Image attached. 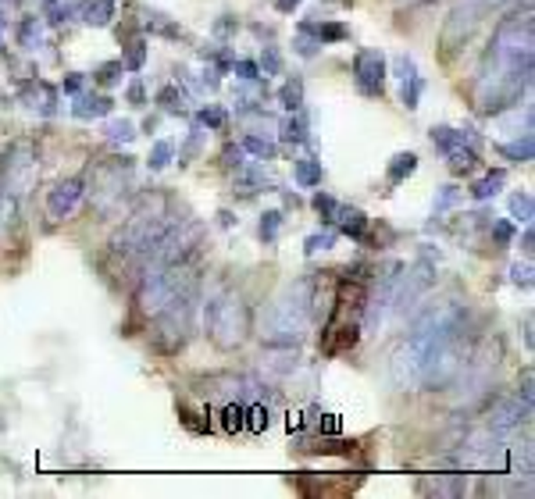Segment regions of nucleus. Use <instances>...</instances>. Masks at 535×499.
<instances>
[{
    "label": "nucleus",
    "mask_w": 535,
    "mask_h": 499,
    "mask_svg": "<svg viewBox=\"0 0 535 499\" xmlns=\"http://www.w3.org/2000/svg\"><path fill=\"white\" fill-rule=\"evenodd\" d=\"M532 11L507 14L496 25L478 71L475 104L482 115H503L507 107L521 104V97L532 89Z\"/></svg>",
    "instance_id": "obj_1"
},
{
    "label": "nucleus",
    "mask_w": 535,
    "mask_h": 499,
    "mask_svg": "<svg viewBox=\"0 0 535 499\" xmlns=\"http://www.w3.org/2000/svg\"><path fill=\"white\" fill-rule=\"evenodd\" d=\"M464 328H467V307H460L457 300L429 307L414 321L407 343L389 360V382L396 389H418V378H421V367L429 364V356L436 354L447 339H454L457 332H464Z\"/></svg>",
    "instance_id": "obj_2"
},
{
    "label": "nucleus",
    "mask_w": 535,
    "mask_h": 499,
    "mask_svg": "<svg viewBox=\"0 0 535 499\" xmlns=\"http://www.w3.org/2000/svg\"><path fill=\"white\" fill-rule=\"evenodd\" d=\"M175 221H179V217L171 211V200H168V197H161V193L143 197V200L136 204V211L129 214V221L122 225V232L111 239V254L143 272V264H147L151 250L157 246V239H161Z\"/></svg>",
    "instance_id": "obj_3"
},
{
    "label": "nucleus",
    "mask_w": 535,
    "mask_h": 499,
    "mask_svg": "<svg viewBox=\"0 0 535 499\" xmlns=\"http://www.w3.org/2000/svg\"><path fill=\"white\" fill-rule=\"evenodd\" d=\"M314 314H318V282L314 279H297L268 307V314L261 321V336H264L268 347L293 350L304 339Z\"/></svg>",
    "instance_id": "obj_4"
},
{
    "label": "nucleus",
    "mask_w": 535,
    "mask_h": 499,
    "mask_svg": "<svg viewBox=\"0 0 535 499\" xmlns=\"http://www.w3.org/2000/svg\"><path fill=\"white\" fill-rule=\"evenodd\" d=\"M204 325H208V332H211L218 350H239L250 339V332H254L250 303L239 292L222 289V292H215L204 303Z\"/></svg>",
    "instance_id": "obj_5"
},
{
    "label": "nucleus",
    "mask_w": 535,
    "mask_h": 499,
    "mask_svg": "<svg viewBox=\"0 0 535 499\" xmlns=\"http://www.w3.org/2000/svg\"><path fill=\"white\" fill-rule=\"evenodd\" d=\"M197 292H186L179 296L175 303H168L161 314H153L151 325V343L157 354H179L186 343H189V332H193V314H197Z\"/></svg>",
    "instance_id": "obj_6"
},
{
    "label": "nucleus",
    "mask_w": 535,
    "mask_h": 499,
    "mask_svg": "<svg viewBox=\"0 0 535 499\" xmlns=\"http://www.w3.org/2000/svg\"><path fill=\"white\" fill-rule=\"evenodd\" d=\"M464 336H467V328L457 332L454 339H447L436 354L429 356V364L421 367L418 385H425V389H447V385H454V378L464 371V364H467V356H471V347H467Z\"/></svg>",
    "instance_id": "obj_7"
},
{
    "label": "nucleus",
    "mask_w": 535,
    "mask_h": 499,
    "mask_svg": "<svg viewBox=\"0 0 535 499\" xmlns=\"http://www.w3.org/2000/svg\"><path fill=\"white\" fill-rule=\"evenodd\" d=\"M89 186H93L89 193H93L97 211H111L129 193V186H133V157L129 153L125 157H107L104 164H97Z\"/></svg>",
    "instance_id": "obj_8"
},
{
    "label": "nucleus",
    "mask_w": 535,
    "mask_h": 499,
    "mask_svg": "<svg viewBox=\"0 0 535 499\" xmlns=\"http://www.w3.org/2000/svg\"><path fill=\"white\" fill-rule=\"evenodd\" d=\"M436 285V261L432 257H418L410 268L400 272V282L392 292V314H407L418 307V300Z\"/></svg>",
    "instance_id": "obj_9"
},
{
    "label": "nucleus",
    "mask_w": 535,
    "mask_h": 499,
    "mask_svg": "<svg viewBox=\"0 0 535 499\" xmlns=\"http://www.w3.org/2000/svg\"><path fill=\"white\" fill-rule=\"evenodd\" d=\"M489 7H493V0H460L457 7L450 11V18H447V25H443V51H447V54L460 51V47L471 40V32H475L478 22L489 14Z\"/></svg>",
    "instance_id": "obj_10"
},
{
    "label": "nucleus",
    "mask_w": 535,
    "mask_h": 499,
    "mask_svg": "<svg viewBox=\"0 0 535 499\" xmlns=\"http://www.w3.org/2000/svg\"><path fill=\"white\" fill-rule=\"evenodd\" d=\"M400 272H403L400 261L385 264L379 272V279H375L372 296H364V307H361L364 310V332H379L385 325V318L392 314V292H396V282H400Z\"/></svg>",
    "instance_id": "obj_11"
},
{
    "label": "nucleus",
    "mask_w": 535,
    "mask_h": 499,
    "mask_svg": "<svg viewBox=\"0 0 535 499\" xmlns=\"http://www.w3.org/2000/svg\"><path fill=\"white\" fill-rule=\"evenodd\" d=\"M354 79L364 97H383L385 93V54L383 51H361L354 58Z\"/></svg>",
    "instance_id": "obj_12"
},
{
    "label": "nucleus",
    "mask_w": 535,
    "mask_h": 499,
    "mask_svg": "<svg viewBox=\"0 0 535 499\" xmlns=\"http://www.w3.org/2000/svg\"><path fill=\"white\" fill-rule=\"evenodd\" d=\"M532 418V403H525L521 396H503V400H496L493 403V411H489V431H496V435H507V431H514V428L521 425V421H529Z\"/></svg>",
    "instance_id": "obj_13"
},
{
    "label": "nucleus",
    "mask_w": 535,
    "mask_h": 499,
    "mask_svg": "<svg viewBox=\"0 0 535 499\" xmlns=\"http://www.w3.org/2000/svg\"><path fill=\"white\" fill-rule=\"evenodd\" d=\"M82 193H86V182L82 179H61L51 193H47V214L51 217H69V214L76 211V204L82 200Z\"/></svg>",
    "instance_id": "obj_14"
},
{
    "label": "nucleus",
    "mask_w": 535,
    "mask_h": 499,
    "mask_svg": "<svg viewBox=\"0 0 535 499\" xmlns=\"http://www.w3.org/2000/svg\"><path fill=\"white\" fill-rule=\"evenodd\" d=\"M18 93H22V104H25L29 111L43 115V118H51V115L58 111V89H54L51 82H43V79H29V82H22Z\"/></svg>",
    "instance_id": "obj_15"
},
{
    "label": "nucleus",
    "mask_w": 535,
    "mask_h": 499,
    "mask_svg": "<svg viewBox=\"0 0 535 499\" xmlns=\"http://www.w3.org/2000/svg\"><path fill=\"white\" fill-rule=\"evenodd\" d=\"M447 164L454 175H471L478 168V150L475 143H457L454 150H447Z\"/></svg>",
    "instance_id": "obj_16"
},
{
    "label": "nucleus",
    "mask_w": 535,
    "mask_h": 499,
    "mask_svg": "<svg viewBox=\"0 0 535 499\" xmlns=\"http://www.w3.org/2000/svg\"><path fill=\"white\" fill-rule=\"evenodd\" d=\"M300 29L310 32L321 47H325V43H339V40H346V36H350V29H346L343 22H300Z\"/></svg>",
    "instance_id": "obj_17"
},
{
    "label": "nucleus",
    "mask_w": 535,
    "mask_h": 499,
    "mask_svg": "<svg viewBox=\"0 0 535 499\" xmlns=\"http://www.w3.org/2000/svg\"><path fill=\"white\" fill-rule=\"evenodd\" d=\"M78 14L86 25H107L115 18V0H78Z\"/></svg>",
    "instance_id": "obj_18"
},
{
    "label": "nucleus",
    "mask_w": 535,
    "mask_h": 499,
    "mask_svg": "<svg viewBox=\"0 0 535 499\" xmlns=\"http://www.w3.org/2000/svg\"><path fill=\"white\" fill-rule=\"evenodd\" d=\"M72 111H76V118H104V115H111L115 111V100L111 97H76V104H72Z\"/></svg>",
    "instance_id": "obj_19"
},
{
    "label": "nucleus",
    "mask_w": 535,
    "mask_h": 499,
    "mask_svg": "<svg viewBox=\"0 0 535 499\" xmlns=\"http://www.w3.org/2000/svg\"><path fill=\"white\" fill-rule=\"evenodd\" d=\"M332 221H336L339 232L350 236V239H361L364 228H368V217L357 211V208H336V217H332Z\"/></svg>",
    "instance_id": "obj_20"
},
{
    "label": "nucleus",
    "mask_w": 535,
    "mask_h": 499,
    "mask_svg": "<svg viewBox=\"0 0 535 499\" xmlns=\"http://www.w3.org/2000/svg\"><path fill=\"white\" fill-rule=\"evenodd\" d=\"M503 182H507V171H503V168H496V171L482 175L478 182H471V189H467V193H471V197L482 204V200H493V197L503 189Z\"/></svg>",
    "instance_id": "obj_21"
},
{
    "label": "nucleus",
    "mask_w": 535,
    "mask_h": 499,
    "mask_svg": "<svg viewBox=\"0 0 535 499\" xmlns=\"http://www.w3.org/2000/svg\"><path fill=\"white\" fill-rule=\"evenodd\" d=\"M279 104H282L290 115H297V111L304 107V79H300V75H293V79L282 82V89H279Z\"/></svg>",
    "instance_id": "obj_22"
},
{
    "label": "nucleus",
    "mask_w": 535,
    "mask_h": 499,
    "mask_svg": "<svg viewBox=\"0 0 535 499\" xmlns=\"http://www.w3.org/2000/svg\"><path fill=\"white\" fill-rule=\"evenodd\" d=\"M429 136H432V146H439L443 153H447V150H454L457 143H475L471 129H464V133H460V129H450V125H436Z\"/></svg>",
    "instance_id": "obj_23"
},
{
    "label": "nucleus",
    "mask_w": 535,
    "mask_h": 499,
    "mask_svg": "<svg viewBox=\"0 0 535 499\" xmlns=\"http://www.w3.org/2000/svg\"><path fill=\"white\" fill-rule=\"evenodd\" d=\"M500 153L507 157V161H518V164H529L532 161V153H535V140H532V133H521L514 143H503L500 146Z\"/></svg>",
    "instance_id": "obj_24"
},
{
    "label": "nucleus",
    "mask_w": 535,
    "mask_h": 499,
    "mask_svg": "<svg viewBox=\"0 0 535 499\" xmlns=\"http://www.w3.org/2000/svg\"><path fill=\"white\" fill-rule=\"evenodd\" d=\"M414 171H418V157H414V153H396V157L389 161V171H385V175H389V186H400V182H403L407 175H414Z\"/></svg>",
    "instance_id": "obj_25"
},
{
    "label": "nucleus",
    "mask_w": 535,
    "mask_h": 499,
    "mask_svg": "<svg viewBox=\"0 0 535 499\" xmlns=\"http://www.w3.org/2000/svg\"><path fill=\"white\" fill-rule=\"evenodd\" d=\"M425 493H436V496H464V478L460 475H436Z\"/></svg>",
    "instance_id": "obj_26"
},
{
    "label": "nucleus",
    "mask_w": 535,
    "mask_h": 499,
    "mask_svg": "<svg viewBox=\"0 0 535 499\" xmlns=\"http://www.w3.org/2000/svg\"><path fill=\"white\" fill-rule=\"evenodd\" d=\"M293 179H297L304 189H310V186H321V161H310V157L297 161V164H293Z\"/></svg>",
    "instance_id": "obj_27"
},
{
    "label": "nucleus",
    "mask_w": 535,
    "mask_h": 499,
    "mask_svg": "<svg viewBox=\"0 0 535 499\" xmlns=\"http://www.w3.org/2000/svg\"><path fill=\"white\" fill-rule=\"evenodd\" d=\"M157 104H161L168 115H182V111H186V97H182L175 86H161V89H157Z\"/></svg>",
    "instance_id": "obj_28"
},
{
    "label": "nucleus",
    "mask_w": 535,
    "mask_h": 499,
    "mask_svg": "<svg viewBox=\"0 0 535 499\" xmlns=\"http://www.w3.org/2000/svg\"><path fill=\"white\" fill-rule=\"evenodd\" d=\"M18 43H22L25 51H36V43H40V18H36V14L22 18V25H18Z\"/></svg>",
    "instance_id": "obj_29"
},
{
    "label": "nucleus",
    "mask_w": 535,
    "mask_h": 499,
    "mask_svg": "<svg viewBox=\"0 0 535 499\" xmlns=\"http://www.w3.org/2000/svg\"><path fill=\"white\" fill-rule=\"evenodd\" d=\"M511 214L518 217V221H525V225H532V214H535V204H532V193H514L511 197Z\"/></svg>",
    "instance_id": "obj_30"
},
{
    "label": "nucleus",
    "mask_w": 535,
    "mask_h": 499,
    "mask_svg": "<svg viewBox=\"0 0 535 499\" xmlns=\"http://www.w3.org/2000/svg\"><path fill=\"white\" fill-rule=\"evenodd\" d=\"M171 157H175V146L168 140H161V143H153V150H151V171H164L168 164H171Z\"/></svg>",
    "instance_id": "obj_31"
},
{
    "label": "nucleus",
    "mask_w": 535,
    "mask_h": 499,
    "mask_svg": "<svg viewBox=\"0 0 535 499\" xmlns=\"http://www.w3.org/2000/svg\"><path fill=\"white\" fill-rule=\"evenodd\" d=\"M336 239H339V232H332V228H325V232H314V236H307L304 254H307V257H314L318 250H328Z\"/></svg>",
    "instance_id": "obj_32"
},
{
    "label": "nucleus",
    "mask_w": 535,
    "mask_h": 499,
    "mask_svg": "<svg viewBox=\"0 0 535 499\" xmlns=\"http://www.w3.org/2000/svg\"><path fill=\"white\" fill-rule=\"evenodd\" d=\"M421 89H425L421 75H410V79H403V107H407V111H414V107L421 104Z\"/></svg>",
    "instance_id": "obj_33"
},
{
    "label": "nucleus",
    "mask_w": 535,
    "mask_h": 499,
    "mask_svg": "<svg viewBox=\"0 0 535 499\" xmlns=\"http://www.w3.org/2000/svg\"><path fill=\"white\" fill-rule=\"evenodd\" d=\"M243 150H246V153H254V157H261V161H275V143L272 140L246 136V140H243Z\"/></svg>",
    "instance_id": "obj_34"
},
{
    "label": "nucleus",
    "mask_w": 535,
    "mask_h": 499,
    "mask_svg": "<svg viewBox=\"0 0 535 499\" xmlns=\"http://www.w3.org/2000/svg\"><path fill=\"white\" fill-rule=\"evenodd\" d=\"M226 428L229 431H239V428H246V403L239 400H226Z\"/></svg>",
    "instance_id": "obj_35"
},
{
    "label": "nucleus",
    "mask_w": 535,
    "mask_h": 499,
    "mask_svg": "<svg viewBox=\"0 0 535 499\" xmlns=\"http://www.w3.org/2000/svg\"><path fill=\"white\" fill-rule=\"evenodd\" d=\"M457 200H460L457 186H443V189H439V197H436V204H432V217H443V214L450 211Z\"/></svg>",
    "instance_id": "obj_36"
},
{
    "label": "nucleus",
    "mask_w": 535,
    "mask_h": 499,
    "mask_svg": "<svg viewBox=\"0 0 535 499\" xmlns=\"http://www.w3.org/2000/svg\"><path fill=\"white\" fill-rule=\"evenodd\" d=\"M43 14H47V22L65 25V22L72 18V7H69L65 0H43Z\"/></svg>",
    "instance_id": "obj_37"
},
{
    "label": "nucleus",
    "mask_w": 535,
    "mask_h": 499,
    "mask_svg": "<svg viewBox=\"0 0 535 499\" xmlns=\"http://www.w3.org/2000/svg\"><path fill=\"white\" fill-rule=\"evenodd\" d=\"M279 228H282V211H268V214H261V239H264V243H275V236H279Z\"/></svg>",
    "instance_id": "obj_38"
},
{
    "label": "nucleus",
    "mask_w": 535,
    "mask_h": 499,
    "mask_svg": "<svg viewBox=\"0 0 535 499\" xmlns=\"http://www.w3.org/2000/svg\"><path fill=\"white\" fill-rule=\"evenodd\" d=\"M143 65H147V43L143 40H133L129 51H125V69L140 71Z\"/></svg>",
    "instance_id": "obj_39"
},
{
    "label": "nucleus",
    "mask_w": 535,
    "mask_h": 499,
    "mask_svg": "<svg viewBox=\"0 0 535 499\" xmlns=\"http://www.w3.org/2000/svg\"><path fill=\"white\" fill-rule=\"evenodd\" d=\"M282 140L286 143H307V125H304V118H286L282 122Z\"/></svg>",
    "instance_id": "obj_40"
},
{
    "label": "nucleus",
    "mask_w": 535,
    "mask_h": 499,
    "mask_svg": "<svg viewBox=\"0 0 535 499\" xmlns=\"http://www.w3.org/2000/svg\"><path fill=\"white\" fill-rule=\"evenodd\" d=\"M107 140H115V143H129V140H136V129H133V122H107Z\"/></svg>",
    "instance_id": "obj_41"
},
{
    "label": "nucleus",
    "mask_w": 535,
    "mask_h": 499,
    "mask_svg": "<svg viewBox=\"0 0 535 499\" xmlns=\"http://www.w3.org/2000/svg\"><path fill=\"white\" fill-rule=\"evenodd\" d=\"M200 125L211 129V133H222L226 129V111L222 107H204L200 111Z\"/></svg>",
    "instance_id": "obj_42"
},
{
    "label": "nucleus",
    "mask_w": 535,
    "mask_h": 499,
    "mask_svg": "<svg viewBox=\"0 0 535 499\" xmlns=\"http://www.w3.org/2000/svg\"><path fill=\"white\" fill-rule=\"evenodd\" d=\"M122 69H125L122 61H107V65H100V69H97V82H100V86H115V82L122 79Z\"/></svg>",
    "instance_id": "obj_43"
},
{
    "label": "nucleus",
    "mask_w": 535,
    "mask_h": 499,
    "mask_svg": "<svg viewBox=\"0 0 535 499\" xmlns=\"http://www.w3.org/2000/svg\"><path fill=\"white\" fill-rule=\"evenodd\" d=\"M336 208H339V204H336V200H332L328 193H318V197H314V211L321 214V221H325V225H332V217H336Z\"/></svg>",
    "instance_id": "obj_44"
},
{
    "label": "nucleus",
    "mask_w": 535,
    "mask_h": 499,
    "mask_svg": "<svg viewBox=\"0 0 535 499\" xmlns=\"http://www.w3.org/2000/svg\"><path fill=\"white\" fill-rule=\"evenodd\" d=\"M493 243H496L500 250L511 246V243H514V225H511V221H496V225H493Z\"/></svg>",
    "instance_id": "obj_45"
},
{
    "label": "nucleus",
    "mask_w": 535,
    "mask_h": 499,
    "mask_svg": "<svg viewBox=\"0 0 535 499\" xmlns=\"http://www.w3.org/2000/svg\"><path fill=\"white\" fill-rule=\"evenodd\" d=\"M511 282L514 285H521V289H532V264L525 261H518V264H511Z\"/></svg>",
    "instance_id": "obj_46"
},
{
    "label": "nucleus",
    "mask_w": 535,
    "mask_h": 499,
    "mask_svg": "<svg viewBox=\"0 0 535 499\" xmlns=\"http://www.w3.org/2000/svg\"><path fill=\"white\" fill-rule=\"evenodd\" d=\"M261 71H264V75H279V71H282V58H279L275 47H264V54H261Z\"/></svg>",
    "instance_id": "obj_47"
},
{
    "label": "nucleus",
    "mask_w": 535,
    "mask_h": 499,
    "mask_svg": "<svg viewBox=\"0 0 535 499\" xmlns=\"http://www.w3.org/2000/svg\"><path fill=\"white\" fill-rule=\"evenodd\" d=\"M318 51H321V43H318L310 32H304V29H300V36H297V54H300V58H314Z\"/></svg>",
    "instance_id": "obj_48"
},
{
    "label": "nucleus",
    "mask_w": 535,
    "mask_h": 499,
    "mask_svg": "<svg viewBox=\"0 0 535 499\" xmlns=\"http://www.w3.org/2000/svg\"><path fill=\"white\" fill-rule=\"evenodd\" d=\"M232 71L243 79V82H257L261 79V69L254 61H232Z\"/></svg>",
    "instance_id": "obj_49"
},
{
    "label": "nucleus",
    "mask_w": 535,
    "mask_h": 499,
    "mask_svg": "<svg viewBox=\"0 0 535 499\" xmlns=\"http://www.w3.org/2000/svg\"><path fill=\"white\" fill-rule=\"evenodd\" d=\"M392 69H396V75H400V79H410V75H418V69H414V58H410V54H396V58H392Z\"/></svg>",
    "instance_id": "obj_50"
},
{
    "label": "nucleus",
    "mask_w": 535,
    "mask_h": 499,
    "mask_svg": "<svg viewBox=\"0 0 535 499\" xmlns=\"http://www.w3.org/2000/svg\"><path fill=\"white\" fill-rule=\"evenodd\" d=\"M200 140H204V129H193V136H189L186 150H182V164H189V161L200 153Z\"/></svg>",
    "instance_id": "obj_51"
},
{
    "label": "nucleus",
    "mask_w": 535,
    "mask_h": 499,
    "mask_svg": "<svg viewBox=\"0 0 535 499\" xmlns=\"http://www.w3.org/2000/svg\"><path fill=\"white\" fill-rule=\"evenodd\" d=\"M222 161H226V168H243V146H226V153H222Z\"/></svg>",
    "instance_id": "obj_52"
},
{
    "label": "nucleus",
    "mask_w": 535,
    "mask_h": 499,
    "mask_svg": "<svg viewBox=\"0 0 535 499\" xmlns=\"http://www.w3.org/2000/svg\"><path fill=\"white\" fill-rule=\"evenodd\" d=\"M129 104H136V107H143V104H147V93H143V82H140V79L129 86Z\"/></svg>",
    "instance_id": "obj_53"
},
{
    "label": "nucleus",
    "mask_w": 535,
    "mask_h": 499,
    "mask_svg": "<svg viewBox=\"0 0 535 499\" xmlns=\"http://www.w3.org/2000/svg\"><path fill=\"white\" fill-rule=\"evenodd\" d=\"M525 403H532V371H525V382H521V393H518Z\"/></svg>",
    "instance_id": "obj_54"
},
{
    "label": "nucleus",
    "mask_w": 535,
    "mask_h": 499,
    "mask_svg": "<svg viewBox=\"0 0 535 499\" xmlns=\"http://www.w3.org/2000/svg\"><path fill=\"white\" fill-rule=\"evenodd\" d=\"M275 7H279L282 14H293V11L300 7V0H275Z\"/></svg>",
    "instance_id": "obj_55"
},
{
    "label": "nucleus",
    "mask_w": 535,
    "mask_h": 499,
    "mask_svg": "<svg viewBox=\"0 0 535 499\" xmlns=\"http://www.w3.org/2000/svg\"><path fill=\"white\" fill-rule=\"evenodd\" d=\"M82 89V75H69L65 79V93H78Z\"/></svg>",
    "instance_id": "obj_56"
},
{
    "label": "nucleus",
    "mask_w": 535,
    "mask_h": 499,
    "mask_svg": "<svg viewBox=\"0 0 535 499\" xmlns=\"http://www.w3.org/2000/svg\"><path fill=\"white\" fill-rule=\"evenodd\" d=\"M532 243H535L532 228H525V236H521V250H525V257H532Z\"/></svg>",
    "instance_id": "obj_57"
},
{
    "label": "nucleus",
    "mask_w": 535,
    "mask_h": 499,
    "mask_svg": "<svg viewBox=\"0 0 535 499\" xmlns=\"http://www.w3.org/2000/svg\"><path fill=\"white\" fill-rule=\"evenodd\" d=\"M232 29H235V22H232V18H222V22L215 25V32H218V36H229Z\"/></svg>",
    "instance_id": "obj_58"
},
{
    "label": "nucleus",
    "mask_w": 535,
    "mask_h": 499,
    "mask_svg": "<svg viewBox=\"0 0 535 499\" xmlns=\"http://www.w3.org/2000/svg\"><path fill=\"white\" fill-rule=\"evenodd\" d=\"M4 25H7V18H4V11H0V29H4Z\"/></svg>",
    "instance_id": "obj_59"
}]
</instances>
